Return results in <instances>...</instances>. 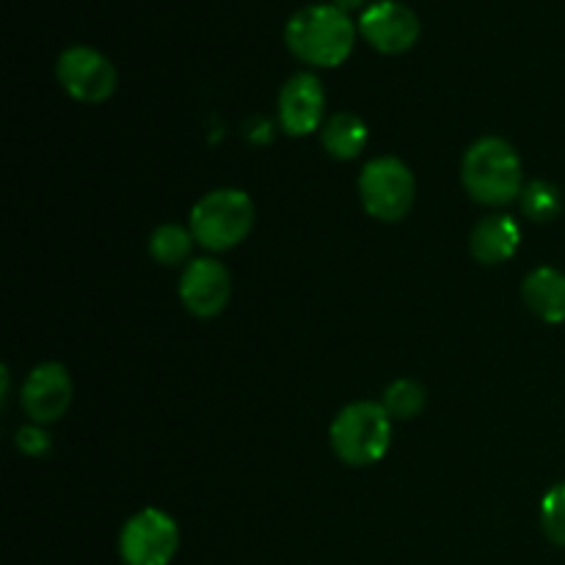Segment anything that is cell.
<instances>
[{"mask_svg": "<svg viewBox=\"0 0 565 565\" xmlns=\"http://www.w3.org/2000/svg\"><path fill=\"white\" fill-rule=\"evenodd\" d=\"M419 17L401 0H379L359 17V33L384 55H401L417 44Z\"/></svg>", "mask_w": 565, "mask_h": 565, "instance_id": "obj_8", "label": "cell"}, {"mask_svg": "<svg viewBox=\"0 0 565 565\" xmlns=\"http://www.w3.org/2000/svg\"><path fill=\"white\" fill-rule=\"evenodd\" d=\"M279 125L287 136H309L326 125V88L309 72H298L279 92Z\"/></svg>", "mask_w": 565, "mask_h": 565, "instance_id": "obj_11", "label": "cell"}, {"mask_svg": "<svg viewBox=\"0 0 565 565\" xmlns=\"http://www.w3.org/2000/svg\"><path fill=\"white\" fill-rule=\"evenodd\" d=\"M22 408L33 425L58 423L72 403V379L64 364L44 362L22 384Z\"/></svg>", "mask_w": 565, "mask_h": 565, "instance_id": "obj_10", "label": "cell"}, {"mask_svg": "<svg viewBox=\"0 0 565 565\" xmlns=\"http://www.w3.org/2000/svg\"><path fill=\"white\" fill-rule=\"evenodd\" d=\"M522 298L530 312L539 315L544 323H565V274L557 268H535L522 285Z\"/></svg>", "mask_w": 565, "mask_h": 565, "instance_id": "obj_13", "label": "cell"}, {"mask_svg": "<svg viewBox=\"0 0 565 565\" xmlns=\"http://www.w3.org/2000/svg\"><path fill=\"white\" fill-rule=\"evenodd\" d=\"M541 530L555 546H565V483L546 491L541 502Z\"/></svg>", "mask_w": 565, "mask_h": 565, "instance_id": "obj_18", "label": "cell"}, {"mask_svg": "<svg viewBox=\"0 0 565 565\" xmlns=\"http://www.w3.org/2000/svg\"><path fill=\"white\" fill-rule=\"evenodd\" d=\"M563 210L561 191H557L552 182L533 180L530 185H524L522 191V213L527 215L535 224H546V221L557 218Z\"/></svg>", "mask_w": 565, "mask_h": 565, "instance_id": "obj_16", "label": "cell"}, {"mask_svg": "<svg viewBox=\"0 0 565 565\" xmlns=\"http://www.w3.org/2000/svg\"><path fill=\"white\" fill-rule=\"evenodd\" d=\"M17 450L33 458L44 456L50 450V436L39 425H28V428L17 430Z\"/></svg>", "mask_w": 565, "mask_h": 565, "instance_id": "obj_19", "label": "cell"}, {"mask_svg": "<svg viewBox=\"0 0 565 565\" xmlns=\"http://www.w3.org/2000/svg\"><path fill=\"white\" fill-rule=\"evenodd\" d=\"M461 182L469 196L486 207H505L522 199V158L505 138L486 136L467 149L461 163Z\"/></svg>", "mask_w": 565, "mask_h": 565, "instance_id": "obj_2", "label": "cell"}, {"mask_svg": "<svg viewBox=\"0 0 565 565\" xmlns=\"http://www.w3.org/2000/svg\"><path fill=\"white\" fill-rule=\"evenodd\" d=\"M331 450L348 467H373L392 445V417L381 403L359 401L342 408L329 430Z\"/></svg>", "mask_w": 565, "mask_h": 565, "instance_id": "obj_3", "label": "cell"}, {"mask_svg": "<svg viewBox=\"0 0 565 565\" xmlns=\"http://www.w3.org/2000/svg\"><path fill=\"white\" fill-rule=\"evenodd\" d=\"M254 202L246 191L221 188L199 199L191 210V232L207 252H230L241 246L254 226Z\"/></svg>", "mask_w": 565, "mask_h": 565, "instance_id": "obj_4", "label": "cell"}, {"mask_svg": "<svg viewBox=\"0 0 565 565\" xmlns=\"http://www.w3.org/2000/svg\"><path fill=\"white\" fill-rule=\"evenodd\" d=\"M55 75L72 99L99 105L116 92V66L94 47H66L58 55Z\"/></svg>", "mask_w": 565, "mask_h": 565, "instance_id": "obj_7", "label": "cell"}, {"mask_svg": "<svg viewBox=\"0 0 565 565\" xmlns=\"http://www.w3.org/2000/svg\"><path fill=\"white\" fill-rule=\"evenodd\" d=\"M180 550V530L166 511L143 508L130 516L119 535L125 565H169Z\"/></svg>", "mask_w": 565, "mask_h": 565, "instance_id": "obj_6", "label": "cell"}, {"mask_svg": "<svg viewBox=\"0 0 565 565\" xmlns=\"http://www.w3.org/2000/svg\"><path fill=\"white\" fill-rule=\"evenodd\" d=\"M367 0H334V6H340L342 11H353V9H362Z\"/></svg>", "mask_w": 565, "mask_h": 565, "instance_id": "obj_20", "label": "cell"}, {"mask_svg": "<svg viewBox=\"0 0 565 565\" xmlns=\"http://www.w3.org/2000/svg\"><path fill=\"white\" fill-rule=\"evenodd\" d=\"M193 243H196V237H193L191 230H185L180 224H163L149 237V254H152L154 263L166 265V268H174V265H182L191 259Z\"/></svg>", "mask_w": 565, "mask_h": 565, "instance_id": "obj_15", "label": "cell"}, {"mask_svg": "<svg viewBox=\"0 0 565 565\" xmlns=\"http://www.w3.org/2000/svg\"><path fill=\"white\" fill-rule=\"evenodd\" d=\"M381 406L386 408V414H390L392 419L406 423V419H414L425 408V390L417 381L401 379L395 381V384L386 386L384 403H381Z\"/></svg>", "mask_w": 565, "mask_h": 565, "instance_id": "obj_17", "label": "cell"}, {"mask_svg": "<svg viewBox=\"0 0 565 565\" xmlns=\"http://www.w3.org/2000/svg\"><path fill=\"white\" fill-rule=\"evenodd\" d=\"M320 138H323V147L331 158L353 160L356 154L364 152L370 132L367 125H364L359 116L334 114L326 119L323 127H320Z\"/></svg>", "mask_w": 565, "mask_h": 565, "instance_id": "obj_14", "label": "cell"}, {"mask_svg": "<svg viewBox=\"0 0 565 565\" xmlns=\"http://www.w3.org/2000/svg\"><path fill=\"white\" fill-rule=\"evenodd\" d=\"M232 296V279L230 270L213 257L191 259L182 270L180 279V298L182 307L193 315V318L210 320L221 315L230 303Z\"/></svg>", "mask_w": 565, "mask_h": 565, "instance_id": "obj_9", "label": "cell"}, {"mask_svg": "<svg viewBox=\"0 0 565 565\" xmlns=\"http://www.w3.org/2000/svg\"><path fill=\"white\" fill-rule=\"evenodd\" d=\"M359 25L334 3L298 9L285 28V42L298 61L312 66H340L356 44Z\"/></svg>", "mask_w": 565, "mask_h": 565, "instance_id": "obj_1", "label": "cell"}, {"mask_svg": "<svg viewBox=\"0 0 565 565\" xmlns=\"http://www.w3.org/2000/svg\"><path fill=\"white\" fill-rule=\"evenodd\" d=\"M519 243H522V230L511 215H486L478 221L469 237V248L472 257L483 265H502L516 254Z\"/></svg>", "mask_w": 565, "mask_h": 565, "instance_id": "obj_12", "label": "cell"}, {"mask_svg": "<svg viewBox=\"0 0 565 565\" xmlns=\"http://www.w3.org/2000/svg\"><path fill=\"white\" fill-rule=\"evenodd\" d=\"M417 196V182L412 169L397 158L370 160L359 177V199L373 218L395 224L408 215Z\"/></svg>", "mask_w": 565, "mask_h": 565, "instance_id": "obj_5", "label": "cell"}]
</instances>
